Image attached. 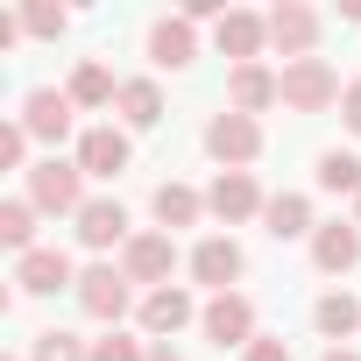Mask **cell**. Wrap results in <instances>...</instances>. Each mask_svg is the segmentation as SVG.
<instances>
[{"instance_id":"obj_30","label":"cell","mask_w":361,"mask_h":361,"mask_svg":"<svg viewBox=\"0 0 361 361\" xmlns=\"http://www.w3.org/2000/svg\"><path fill=\"white\" fill-rule=\"evenodd\" d=\"M241 361H290V340H262V333H255V347H248Z\"/></svg>"},{"instance_id":"obj_7","label":"cell","mask_w":361,"mask_h":361,"mask_svg":"<svg viewBox=\"0 0 361 361\" xmlns=\"http://www.w3.org/2000/svg\"><path fill=\"white\" fill-rule=\"evenodd\" d=\"M262 206H269V199H262V185H255L248 170H220L213 192H206V213H220L227 227H234V220H255Z\"/></svg>"},{"instance_id":"obj_15","label":"cell","mask_w":361,"mask_h":361,"mask_svg":"<svg viewBox=\"0 0 361 361\" xmlns=\"http://www.w3.org/2000/svg\"><path fill=\"white\" fill-rule=\"evenodd\" d=\"M241 269H248V255H241V241H227V234H213V241H199V248H192V276H199V283H213V290H227Z\"/></svg>"},{"instance_id":"obj_35","label":"cell","mask_w":361,"mask_h":361,"mask_svg":"<svg viewBox=\"0 0 361 361\" xmlns=\"http://www.w3.org/2000/svg\"><path fill=\"white\" fill-rule=\"evenodd\" d=\"M354 213H361V199H354Z\"/></svg>"},{"instance_id":"obj_34","label":"cell","mask_w":361,"mask_h":361,"mask_svg":"<svg viewBox=\"0 0 361 361\" xmlns=\"http://www.w3.org/2000/svg\"><path fill=\"white\" fill-rule=\"evenodd\" d=\"M8 361H22V354H8Z\"/></svg>"},{"instance_id":"obj_29","label":"cell","mask_w":361,"mask_h":361,"mask_svg":"<svg viewBox=\"0 0 361 361\" xmlns=\"http://www.w3.org/2000/svg\"><path fill=\"white\" fill-rule=\"evenodd\" d=\"M22 156H29V128H22V121H8V128H0V163L22 170Z\"/></svg>"},{"instance_id":"obj_25","label":"cell","mask_w":361,"mask_h":361,"mask_svg":"<svg viewBox=\"0 0 361 361\" xmlns=\"http://www.w3.org/2000/svg\"><path fill=\"white\" fill-rule=\"evenodd\" d=\"M0 241H8L15 255L36 248V206H29V199H8V206H0Z\"/></svg>"},{"instance_id":"obj_24","label":"cell","mask_w":361,"mask_h":361,"mask_svg":"<svg viewBox=\"0 0 361 361\" xmlns=\"http://www.w3.org/2000/svg\"><path fill=\"white\" fill-rule=\"evenodd\" d=\"M319 192H354V199H361V156L326 149V156H319Z\"/></svg>"},{"instance_id":"obj_23","label":"cell","mask_w":361,"mask_h":361,"mask_svg":"<svg viewBox=\"0 0 361 361\" xmlns=\"http://www.w3.org/2000/svg\"><path fill=\"white\" fill-rule=\"evenodd\" d=\"M312 326H319L326 340H347V333H361V305H354L347 290H326L319 312H312Z\"/></svg>"},{"instance_id":"obj_16","label":"cell","mask_w":361,"mask_h":361,"mask_svg":"<svg viewBox=\"0 0 361 361\" xmlns=\"http://www.w3.org/2000/svg\"><path fill=\"white\" fill-rule=\"evenodd\" d=\"M192 57H199V29H192L185 15H177V22H156V29H149V64H156V71H185Z\"/></svg>"},{"instance_id":"obj_14","label":"cell","mask_w":361,"mask_h":361,"mask_svg":"<svg viewBox=\"0 0 361 361\" xmlns=\"http://www.w3.org/2000/svg\"><path fill=\"white\" fill-rule=\"evenodd\" d=\"M78 170L85 177H121L128 170V135L121 128H85L78 135Z\"/></svg>"},{"instance_id":"obj_22","label":"cell","mask_w":361,"mask_h":361,"mask_svg":"<svg viewBox=\"0 0 361 361\" xmlns=\"http://www.w3.org/2000/svg\"><path fill=\"white\" fill-rule=\"evenodd\" d=\"M149 206H156V220H163V234H170V227H192V220L206 213V199H199L192 185H156V199H149Z\"/></svg>"},{"instance_id":"obj_8","label":"cell","mask_w":361,"mask_h":361,"mask_svg":"<svg viewBox=\"0 0 361 361\" xmlns=\"http://www.w3.org/2000/svg\"><path fill=\"white\" fill-rule=\"evenodd\" d=\"M269 43L298 64V57H312V43H319V15L305 8V0H276L269 8Z\"/></svg>"},{"instance_id":"obj_18","label":"cell","mask_w":361,"mask_h":361,"mask_svg":"<svg viewBox=\"0 0 361 361\" xmlns=\"http://www.w3.org/2000/svg\"><path fill=\"white\" fill-rule=\"evenodd\" d=\"M121 234H128L121 199H85V213H78V241H85V248H114Z\"/></svg>"},{"instance_id":"obj_12","label":"cell","mask_w":361,"mask_h":361,"mask_svg":"<svg viewBox=\"0 0 361 361\" xmlns=\"http://www.w3.org/2000/svg\"><path fill=\"white\" fill-rule=\"evenodd\" d=\"M276 99H283V78H276V71H262V64H234V78H227V106H234V114L255 121V114L276 106Z\"/></svg>"},{"instance_id":"obj_11","label":"cell","mask_w":361,"mask_h":361,"mask_svg":"<svg viewBox=\"0 0 361 361\" xmlns=\"http://www.w3.org/2000/svg\"><path fill=\"white\" fill-rule=\"evenodd\" d=\"M213 36H220V57H234V64H255V57H262V43H269V15L227 8V22H220Z\"/></svg>"},{"instance_id":"obj_28","label":"cell","mask_w":361,"mask_h":361,"mask_svg":"<svg viewBox=\"0 0 361 361\" xmlns=\"http://www.w3.org/2000/svg\"><path fill=\"white\" fill-rule=\"evenodd\" d=\"M22 29H29V36H64V29H71V15H64V8H43V0H36V8H22Z\"/></svg>"},{"instance_id":"obj_5","label":"cell","mask_w":361,"mask_h":361,"mask_svg":"<svg viewBox=\"0 0 361 361\" xmlns=\"http://www.w3.org/2000/svg\"><path fill=\"white\" fill-rule=\"evenodd\" d=\"M121 269H128V283L163 290V283H170V269H177V241H170V234H128Z\"/></svg>"},{"instance_id":"obj_27","label":"cell","mask_w":361,"mask_h":361,"mask_svg":"<svg viewBox=\"0 0 361 361\" xmlns=\"http://www.w3.org/2000/svg\"><path fill=\"white\" fill-rule=\"evenodd\" d=\"M92 361H149V347H142V340H128L121 326H106V333L92 340Z\"/></svg>"},{"instance_id":"obj_21","label":"cell","mask_w":361,"mask_h":361,"mask_svg":"<svg viewBox=\"0 0 361 361\" xmlns=\"http://www.w3.org/2000/svg\"><path fill=\"white\" fill-rule=\"evenodd\" d=\"M262 227H269L276 241H298V234H312V206H305L298 192H276V199L262 206Z\"/></svg>"},{"instance_id":"obj_13","label":"cell","mask_w":361,"mask_h":361,"mask_svg":"<svg viewBox=\"0 0 361 361\" xmlns=\"http://www.w3.org/2000/svg\"><path fill=\"white\" fill-rule=\"evenodd\" d=\"M192 312H199V305H192V290L163 283V290H149V298H142V333H156V340L170 347V333H177V326H192Z\"/></svg>"},{"instance_id":"obj_9","label":"cell","mask_w":361,"mask_h":361,"mask_svg":"<svg viewBox=\"0 0 361 361\" xmlns=\"http://www.w3.org/2000/svg\"><path fill=\"white\" fill-rule=\"evenodd\" d=\"M71 114H78V106H71V92H57V85H36V92L22 99V128L43 135V142H64V135H71Z\"/></svg>"},{"instance_id":"obj_2","label":"cell","mask_w":361,"mask_h":361,"mask_svg":"<svg viewBox=\"0 0 361 361\" xmlns=\"http://www.w3.org/2000/svg\"><path fill=\"white\" fill-rule=\"evenodd\" d=\"M29 206H36V213H71V220H78V213H85V170H78V163H57V156L36 163V170H29Z\"/></svg>"},{"instance_id":"obj_31","label":"cell","mask_w":361,"mask_h":361,"mask_svg":"<svg viewBox=\"0 0 361 361\" xmlns=\"http://www.w3.org/2000/svg\"><path fill=\"white\" fill-rule=\"evenodd\" d=\"M340 121H347V128H354V135H361V78H354V85H347V92H340Z\"/></svg>"},{"instance_id":"obj_17","label":"cell","mask_w":361,"mask_h":361,"mask_svg":"<svg viewBox=\"0 0 361 361\" xmlns=\"http://www.w3.org/2000/svg\"><path fill=\"white\" fill-rule=\"evenodd\" d=\"M312 262H319L326 276H347V269L361 262V227H347V220L319 227V234H312Z\"/></svg>"},{"instance_id":"obj_6","label":"cell","mask_w":361,"mask_h":361,"mask_svg":"<svg viewBox=\"0 0 361 361\" xmlns=\"http://www.w3.org/2000/svg\"><path fill=\"white\" fill-rule=\"evenodd\" d=\"M78 305H85V319H99V326H121V312H128V269H85L78 276Z\"/></svg>"},{"instance_id":"obj_33","label":"cell","mask_w":361,"mask_h":361,"mask_svg":"<svg viewBox=\"0 0 361 361\" xmlns=\"http://www.w3.org/2000/svg\"><path fill=\"white\" fill-rule=\"evenodd\" d=\"M149 361H177V354H170V347H149Z\"/></svg>"},{"instance_id":"obj_10","label":"cell","mask_w":361,"mask_h":361,"mask_svg":"<svg viewBox=\"0 0 361 361\" xmlns=\"http://www.w3.org/2000/svg\"><path fill=\"white\" fill-rule=\"evenodd\" d=\"M15 283H22L29 298H50V290H64V283H78V276H71V255H64V248H29V255H15Z\"/></svg>"},{"instance_id":"obj_20","label":"cell","mask_w":361,"mask_h":361,"mask_svg":"<svg viewBox=\"0 0 361 361\" xmlns=\"http://www.w3.org/2000/svg\"><path fill=\"white\" fill-rule=\"evenodd\" d=\"M114 106H121L128 128H156V121H163V92H156V78H128Z\"/></svg>"},{"instance_id":"obj_3","label":"cell","mask_w":361,"mask_h":361,"mask_svg":"<svg viewBox=\"0 0 361 361\" xmlns=\"http://www.w3.org/2000/svg\"><path fill=\"white\" fill-rule=\"evenodd\" d=\"M206 149L227 163V170H248L255 156H262V121H248V114H213V128H206Z\"/></svg>"},{"instance_id":"obj_1","label":"cell","mask_w":361,"mask_h":361,"mask_svg":"<svg viewBox=\"0 0 361 361\" xmlns=\"http://www.w3.org/2000/svg\"><path fill=\"white\" fill-rule=\"evenodd\" d=\"M276 78H283V106H290V114H326V106L347 92L326 57H298V64H283Z\"/></svg>"},{"instance_id":"obj_4","label":"cell","mask_w":361,"mask_h":361,"mask_svg":"<svg viewBox=\"0 0 361 361\" xmlns=\"http://www.w3.org/2000/svg\"><path fill=\"white\" fill-rule=\"evenodd\" d=\"M199 326H206L213 347H241V354L255 347V305H248L241 290H220V298L199 312Z\"/></svg>"},{"instance_id":"obj_32","label":"cell","mask_w":361,"mask_h":361,"mask_svg":"<svg viewBox=\"0 0 361 361\" xmlns=\"http://www.w3.org/2000/svg\"><path fill=\"white\" fill-rule=\"evenodd\" d=\"M326 361H361V354L354 347H326Z\"/></svg>"},{"instance_id":"obj_26","label":"cell","mask_w":361,"mask_h":361,"mask_svg":"<svg viewBox=\"0 0 361 361\" xmlns=\"http://www.w3.org/2000/svg\"><path fill=\"white\" fill-rule=\"evenodd\" d=\"M29 361H92V347H85L78 333H57V326H50V333H36V354H29Z\"/></svg>"},{"instance_id":"obj_19","label":"cell","mask_w":361,"mask_h":361,"mask_svg":"<svg viewBox=\"0 0 361 361\" xmlns=\"http://www.w3.org/2000/svg\"><path fill=\"white\" fill-rule=\"evenodd\" d=\"M64 92H71V106H114V99H121V85H114V71H106L99 57H85Z\"/></svg>"}]
</instances>
